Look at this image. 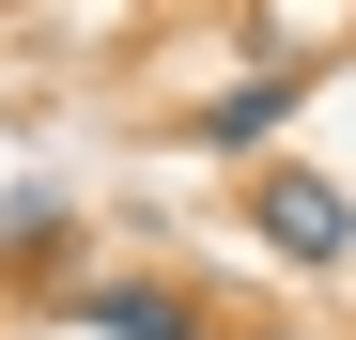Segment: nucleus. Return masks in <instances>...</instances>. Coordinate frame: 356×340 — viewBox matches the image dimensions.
Returning <instances> with one entry per match:
<instances>
[{
  "mask_svg": "<svg viewBox=\"0 0 356 340\" xmlns=\"http://www.w3.org/2000/svg\"><path fill=\"white\" fill-rule=\"evenodd\" d=\"M31 309L78 325V340H217L202 278H170V263H78L63 294H31Z\"/></svg>",
  "mask_w": 356,
  "mask_h": 340,
  "instance_id": "obj_1",
  "label": "nucleus"
},
{
  "mask_svg": "<svg viewBox=\"0 0 356 340\" xmlns=\"http://www.w3.org/2000/svg\"><path fill=\"white\" fill-rule=\"evenodd\" d=\"M294 108H310V62H264V78H232V93H202L186 124H170V139H186V155H264V139L294 124Z\"/></svg>",
  "mask_w": 356,
  "mask_h": 340,
  "instance_id": "obj_3",
  "label": "nucleus"
},
{
  "mask_svg": "<svg viewBox=\"0 0 356 340\" xmlns=\"http://www.w3.org/2000/svg\"><path fill=\"white\" fill-rule=\"evenodd\" d=\"M0 278H31V294L78 278V201L63 186H16V201H0Z\"/></svg>",
  "mask_w": 356,
  "mask_h": 340,
  "instance_id": "obj_4",
  "label": "nucleus"
},
{
  "mask_svg": "<svg viewBox=\"0 0 356 340\" xmlns=\"http://www.w3.org/2000/svg\"><path fill=\"white\" fill-rule=\"evenodd\" d=\"M248 232H264V263H294V278H341V263H356V186L310 170V155H264V170H248Z\"/></svg>",
  "mask_w": 356,
  "mask_h": 340,
  "instance_id": "obj_2",
  "label": "nucleus"
},
{
  "mask_svg": "<svg viewBox=\"0 0 356 340\" xmlns=\"http://www.w3.org/2000/svg\"><path fill=\"white\" fill-rule=\"evenodd\" d=\"M217 340H325V325H294V309H264V325H217Z\"/></svg>",
  "mask_w": 356,
  "mask_h": 340,
  "instance_id": "obj_5",
  "label": "nucleus"
}]
</instances>
